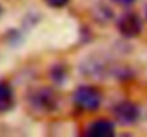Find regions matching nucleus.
Segmentation results:
<instances>
[{
	"label": "nucleus",
	"instance_id": "obj_6",
	"mask_svg": "<svg viewBox=\"0 0 147 137\" xmlns=\"http://www.w3.org/2000/svg\"><path fill=\"white\" fill-rule=\"evenodd\" d=\"M14 104V96L10 84L6 82H0V113L10 110Z\"/></svg>",
	"mask_w": 147,
	"mask_h": 137
},
{
	"label": "nucleus",
	"instance_id": "obj_10",
	"mask_svg": "<svg viewBox=\"0 0 147 137\" xmlns=\"http://www.w3.org/2000/svg\"><path fill=\"white\" fill-rule=\"evenodd\" d=\"M146 16H147V10H146Z\"/></svg>",
	"mask_w": 147,
	"mask_h": 137
},
{
	"label": "nucleus",
	"instance_id": "obj_2",
	"mask_svg": "<svg viewBox=\"0 0 147 137\" xmlns=\"http://www.w3.org/2000/svg\"><path fill=\"white\" fill-rule=\"evenodd\" d=\"M113 114H114V119L119 123H121V124H133V123H136L139 120L140 110L131 101H121V103L114 106Z\"/></svg>",
	"mask_w": 147,
	"mask_h": 137
},
{
	"label": "nucleus",
	"instance_id": "obj_1",
	"mask_svg": "<svg viewBox=\"0 0 147 137\" xmlns=\"http://www.w3.org/2000/svg\"><path fill=\"white\" fill-rule=\"evenodd\" d=\"M73 100L76 106H79L80 109L87 111H94L101 104V93L93 86H82L76 89L73 94Z\"/></svg>",
	"mask_w": 147,
	"mask_h": 137
},
{
	"label": "nucleus",
	"instance_id": "obj_9",
	"mask_svg": "<svg viewBox=\"0 0 147 137\" xmlns=\"http://www.w3.org/2000/svg\"><path fill=\"white\" fill-rule=\"evenodd\" d=\"M0 14H1V7H0Z\"/></svg>",
	"mask_w": 147,
	"mask_h": 137
},
{
	"label": "nucleus",
	"instance_id": "obj_5",
	"mask_svg": "<svg viewBox=\"0 0 147 137\" xmlns=\"http://www.w3.org/2000/svg\"><path fill=\"white\" fill-rule=\"evenodd\" d=\"M87 136H94V137H107L114 134V124L109 120H96L93 121L87 132Z\"/></svg>",
	"mask_w": 147,
	"mask_h": 137
},
{
	"label": "nucleus",
	"instance_id": "obj_4",
	"mask_svg": "<svg viewBox=\"0 0 147 137\" xmlns=\"http://www.w3.org/2000/svg\"><path fill=\"white\" fill-rule=\"evenodd\" d=\"M30 101L39 110L51 111L56 107V104H57V97H56V94H54L53 90L43 87V89H39V90H36L32 94Z\"/></svg>",
	"mask_w": 147,
	"mask_h": 137
},
{
	"label": "nucleus",
	"instance_id": "obj_3",
	"mask_svg": "<svg viewBox=\"0 0 147 137\" xmlns=\"http://www.w3.org/2000/svg\"><path fill=\"white\" fill-rule=\"evenodd\" d=\"M117 27H119V32L124 37H136L143 30V22H142V19L137 14L126 13V14H123L119 19Z\"/></svg>",
	"mask_w": 147,
	"mask_h": 137
},
{
	"label": "nucleus",
	"instance_id": "obj_8",
	"mask_svg": "<svg viewBox=\"0 0 147 137\" xmlns=\"http://www.w3.org/2000/svg\"><path fill=\"white\" fill-rule=\"evenodd\" d=\"M116 3H119V4H123V6H127V4H131L134 0H114Z\"/></svg>",
	"mask_w": 147,
	"mask_h": 137
},
{
	"label": "nucleus",
	"instance_id": "obj_7",
	"mask_svg": "<svg viewBox=\"0 0 147 137\" xmlns=\"http://www.w3.org/2000/svg\"><path fill=\"white\" fill-rule=\"evenodd\" d=\"M46 3L50 4L51 7H63L69 3V0H46Z\"/></svg>",
	"mask_w": 147,
	"mask_h": 137
}]
</instances>
